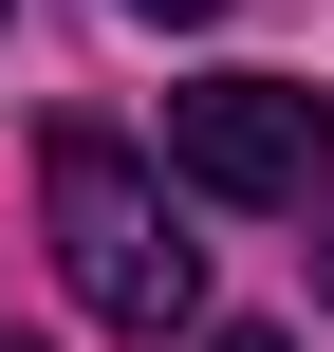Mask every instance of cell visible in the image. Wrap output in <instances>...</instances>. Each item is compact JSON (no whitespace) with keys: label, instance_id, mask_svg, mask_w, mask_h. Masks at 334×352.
<instances>
[{"label":"cell","instance_id":"cell-1","mask_svg":"<svg viewBox=\"0 0 334 352\" xmlns=\"http://www.w3.org/2000/svg\"><path fill=\"white\" fill-rule=\"evenodd\" d=\"M37 204H56V278H74L112 334H186V316H205V241L167 223V186H149L112 130H56V148H37Z\"/></svg>","mask_w":334,"mask_h":352},{"label":"cell","instance_id":"cell-5","mask_svg":"<svg viewBox=\"0 0 334 352\" xmlns=\"http://www.w3.org/2000/svg\"><path fill=\"white\" fill-rule=\"evenodd\" d=\"M0 352H37V334H0Z\"/></svg>","mask_w":334,"mask_h":352},{"label":"cell","instance_id":"cell-3","mask_svg":"<svg viewBox=\"0 0 334 352\" xmlns=\"http://www.w3.org/2000/svg\"><path fill=\"white\" fill-rule=\"evenodd\" d=\"M130 19H223V0H130Z\"/></svg>","mask_w":334,"mask_h":352},{"label":"cell","instance_id":"cell-2","mask_svg":"<svg viewBox=\"0 0 334 352\" xmlns=\"http://www.w3.org/2000/svg\"><path fill=\"white\" fill-rule=\"evenodd\" d=\"M167 167H186L205 204L298 223V204L334 186V93L316 74H205V93H167Z\"/></svg>","mask_w":334,"mask_h":352},{"label":"cell","instance_id":"cell-4","mask_svg":"<svg viewBox=\"0 0 334 352\" xmlns=\"http://www.w3.org/2000/svg\"><path fill=\"white\" fill-rule=\"evenodd\" d=\"M205 352H298V334H205Z\"/></svg>","mask_w":334,"mask_h":352}]
</instances>
